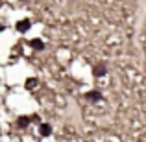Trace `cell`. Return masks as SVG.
<instances>
[{"label":"cell","mask_w":146,"mask_h":142,"mask_svg":"<svg viewBox=\"0 0 146 142\" xmlns=\"http://www.w3.org/2000/svg\"><path fill=\"white\" fill-rule=\"evenodd\" d=\"M32 46L37 48V50H41V48H43V43H41V41H32Z\"/></svg>","instance_id":"cell-3"},{"label":"cell","mask_w":146,"mask_h":142,"mask_svg":"<svg viewBox=\"0 0 146 142\" xmlns=\"http://www.w3.org/2000/svg\"><path fill=\"white\" fill-rule=\"evenodd\" d=\"M26 124H28V118H24V116H22V118H19V125H21V127H24Z\"/></svg>","instance_id":"cell-4"},{"label":"cell","mask_w":146,"mask_h":142,"mask_svg":"<svg viewBox=\"0 0 146 142\" xmlns=\"http://www.w3.org/2000/svg\"><path fill=\"white\" fill-rule=\"evenodd\" d=\"M41 135H43V137L50 135V125H41Z\"/></svg>","instance_id":"cell-2"},{"label":"cell","mask_w":146,"mask_h":142,"mask_svg":"<svg viewBox=\"0 0 146 142\" xmlns=\"http://www.w3.org/2000/svg\"><path fill=\"white\" fill-rule=\"evenodd\" d=\"M28 28H30V22L28 20H22V22H19V24H17V30H19V32H26Z\"/></svg>","instance_id":"cell-1"}]
</instances>
